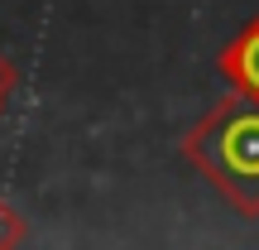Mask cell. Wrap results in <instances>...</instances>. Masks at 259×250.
Listing matches in <instances>:
<instances>
[{"label":"cell","mask_w":259,"mask_h":250,"mask_svg":"<svg viewBox=\"0 0 259 250\" xmlns=\"http://www.w3.org/2000/svg\"><path fill=\"white\" fill-rule=\"evenodd\" d=\"M187 159L245 217H259V96L235 87V96L187 135Z\"/></svg>","instance_id":"cell-1"},{"label":"cell","mask_w":259,"mask_h":250,"mask_svg":"<svg viewBox=\"0 0 259 250\" xmlns=\"http://www.w3.org/2000/svg\"><path fill=\"white\" fill-rule=\"evenodd\" d=\"M221 67H226V77H231L240 92L259 96V19H250V24L235 34V44L221 53Z\"/></svg>","instance_id":"cell-2"},{"label":"cell","mask_w":259,"mask_h":250,"mask_svg":"<svg viewBox=\"0 0 259 250\" xmlns=\"http://www.w3.org/2000/svg\"><path fill=\"white\" fill-rule=\"evenodd\" d=\"M5 87H10V67L0 63V96H5Z\"/></svg>","instance_id":"cell-3"}]
</instances>
